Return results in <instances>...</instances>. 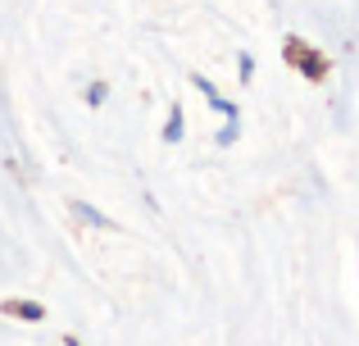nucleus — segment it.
<instances>
[{
  "label": "nucleus",
  "instance_id": "nucleus-1",
  "mask_svg": "<svg viewBox=\"0 0 359 346\" xmlns=\"http://www.w3.org/2000/svg\"><path fill=\"white\" fill-rule=\"evenodd\" d=\"M287 60H291V64H300V73H305V78H314V82H318V78H327V60H318L314 51H305L296 36L287 41Z\"/></svg>",
  "mask_w": 359,
  "mask_h": 346
},
{
  "label": "nucleus",
  "instance_id": "nucleus-2",
  "mask_svg": "<svg viewBox=\"0 0 359 346\" xmlns=\"http://www.w3.org/2000/svg\"><path fill=\"white\" fill-rule=\"evenodd\" d=\"M0 310H5L9 319H27V324H41L46 319V305L41 301H23V296H9Z\"/></svg>",
  "mask_w": 359,
  "mask_h": 346
},
{
  "label": "nucleus",
  "instance_id": "nucleus-3",
  "mask_svg": "<svg viewBox=\"0 0 359 346\" xmlns=\"http://www.w3.org/2000/svg\"><path fill=\"white\" fill-rule=\"evenodd\" d=\"M69 210L78 214L82 223H91V228H114V219H109V214H100V210H91L87 201H69Z\"/></svg>",
  "mask_w": 359,
  "mask_h": 346
},
{
  "label": "nucleus",
  "instance_id": "nucleus-4",
  "mask_svg": "<svg viewBox=\"0 0 359 346\" xmlns=\"http://www.w3.org/2000/svg\"><path fill=\"white\" fill-rule=\"evenodd\" d=\"M205 100H210V105H214V109H219V114H223V119H241V109H237V100H228V96H223V91H219V87H210V91H205Z\"/></svg>",
  "mask_w": 359,
  "mask_h": 346
},
{
  "label": "nucleus",
  "instance_id": "nucleus-5",
  "mask_svg": "<svg viewBox=\"0 0 359 346\" xmlns=\"http://www.w3.org/2000/svg\"><path fill=\"white\" fill-rule=\"evenodd\" d=\"M164 142H182V105L168 109V124H164Z\"/></svg>",
  "mask_w": 359,
  "mask_h": 346
},
{
  "label": "nucleus",
  "instance_id": "nucleus-6",
  "mask_svg": "<svg viewBox=\"0 0 359 346\" xmlns=\"http://www.w3.org/2000/svg\"><path fill=\"white\" fill-rule=\"evenodd\" d=\"M241 137V119H228V124H223V133H219V146H232Z\"/></svg>",
  "mask_w": 359,
  "mask_h": 346
},
{
  "label": "nucleus",
  "instance_id": "nucleus-7",
  "mask_svg": "<svg viewBox=\"0 0 359 346\" xmlns=\"http://www.w3.org/2000/svg\"><path fill=\"white\" fill-rule=\"evenodd\" d=\"M105 96H109L105 82H91V87H87V105H105Z\"/></svg>",
  "mask_w": 359,
  "mask_h": 346
},
{
  "label": "nucleus",
  "instance_id": "nucleus-8",
  "mask_svg": "<svg viewBox=\"0 0 359 346\" xmlns=\"http://www.w3.org/2000/svg\"><path fill=\"white\" fill-rule=\"evenodd\" d=\"M237 73H241V82L255 78V55H241V60H237Z\"/></svg>",
  "mask_w": 359,
  "mask_h": 346
},
{
  "label": "nucleus",
  "instance_id": "nucleus-9",
  "mask_svg": "<svg viewBox=\"0 0 359 346\" xmlns=\"http://www.w3.org/2000/svg\"><path fill=\"white\" fill-rule=\"evenodd\" d=\"M64 346H82V342H78V338H64Z\"/></svg>",
  "mask_w": 359,
  "mask_h": 346
}]
</instances>
